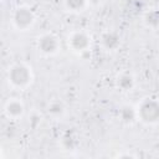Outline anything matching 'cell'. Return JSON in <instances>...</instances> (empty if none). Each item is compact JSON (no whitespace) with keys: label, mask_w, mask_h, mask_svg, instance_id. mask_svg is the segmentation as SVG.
<instances>
[{"label":"cell","mask_w":159,"mask_h":159,"mask_svg":"<svg viewBox=\"0 0 159 159\" xmlns=\"http://www.w3.org/2000/svg\"><path fill=\"white\" fill-rule=\"evenodd\" d=\"M36 46H37V50L42 55H45V56H53L60 50V41H58V39L53 34L45 32V34H42V35H40L37 37Z\"/></svg>","instance_id":"obj_5"},{"label":"cell","mask_w":159,"mask_h":159,"mask_svg":"<svg viewBox=\"0 0 159 159\" xmlns=\"http://www.w3.org/2000/svg\"><path fill=\"white\" fill-rule=\"evenodd\" d=\"M103 1H104V0H87L88 5H92V6H98V5H101Z\"/></svg>","instance_id":"obj_15"},{"label":"cell","mask_w":159,"mask_h":159,"mask_svg":"<svg viewBox=\"0 0 159 159\" xmlns=\"http://www.w3.org/2000/svg\"><path fill=\"white\" fill-rule=\"evenodd\" d=\"M7 82L12 88L16 89H26L34 80V75L31 68L22 63V62H17L14 63L9 67L7 70V75H6Z\"/></svg>","instance_id":"obj_1"},{"label":"cell","mask_w":159,"mask_h":159,"mask_svg":"<svg viewBox=\"0 0 159 159\" xmlns=\"http://www.w3.org/2000/svg\"><path fill=\"white\" fill-rule=\"evenodd\" d=\"M63 4L70 12H82L88 5L87 0H63Z\"/></svg>","instance_id":"obj_12"},{"label":"cell","mask_w":159,"mask_h":159,"mask_svg":"<svg viewBox=\"0 0 159 159\" xmlns=\"http://www.w3.org/2000/svg\"><path fill=\"white\" fill-rule=\"evenodd\" d=\"M40 122H41V118H40V117H36V114H32V116H31V120H30V123H31L32 125H35L34 123H36V125H37Z\"/></svg>","instance_id":"obj_14"},{"label":"cell","mask_w":159,"mask_h":159,"mask_svg":"<svg viewBox=\"0 0 159 159\" xmlns=\"http://www.w3.org/2000/svg\"><path fill=\"white\" fill-rule=\"evenodd\" d=\"M137 109V119L145 124H155L159 122V101L154 98L142 99Z\"/></svg>","instance_id":"obj_2"},{"label":"cell","mask_w":159,"mask_h":159,"mask_svg":"<svg viewBox=\"0 0 159 159\" xmlns=\"http://www.w3.org/2000/svg\"><path fill=\"white\" fill-rule=\"evenodd\" d=\"M4 114L11 120L20 119L25 113V104L20 98H9L4 104Z\"/></svg>","instance_id":"obj_6"},{"label":"cell","mask_w":159,"mask_h":159,"mask_svg":"<svg viewBox=\"0 0 159 159\" xmlns=\"http://www.w3.org/2000/svg\"><path fill=\"white\" fill-rule=\"evenodd\" d=\"M67 45L73 52L83 53V52H87L91 47V37L86 31L76 30L68 35Z\"/></svg>","instance_id":"obj_4"},{"label":"cell","mask_w":159,"mask_h":159,"mask_svg":"<svg viewBox=\"0 0 159 159\" xmlns=\"http://www.w3.org/2000/svg\"><path fill=\"white\" fill-rule=\"evenodd\" d=\"M47 112L52 118H62L66 113V107L61 101H52L47 106Z\"/></svg>","instance_id":"obj_11"},{"label":"cell","mask_w":159,"mask_h":159,"mask_svg":"<svg viewBox=\"0 0 159 159\" xmlns=\"http://www.w3.org/2000/svg\"><path fill=\"white\" fill-rule=\"evenodd\" d=\"M143 22L149 29H155L159 26V10L158 9H149L145 11L143 16Z\"/></svg>","instance_id":"obj_10"},{"label":"cell","mask_w":159,"mask_h":159,"mask_svg":"<svg viewBox=\"0 0 159 159\" xmlns=\"http://www.w3.org/2000/svg\"><path fill=\"white\" fill-rule=\"evenodd\" d=\"M101 43L107 51H116L120 46V36L114 30H107L101 36Z\"/></svg>","instance_id":"obj_7"},{"label":"cell","mask_w":159,"mask_h":159,"mask_svg":"<svg viewBox=\"0 0 159 159\" xmlns=\"http://www.w3.org/2000/svg\"><path fill=\"white\" fill-rule=\"evenodd\" d=\"M119 118H120V120L123 123L130 124L137 119V109L133 106L124 104L119 109Z\"/></svg>","instance_id":"obj_9"},{"label":"cell","mask_w":159,"mask_h":159,"mask_svg":"<svg viewBox=\"0 0 159 159\" xmlns=\"http://www.w3.org/2000/svg\"><path fill=\"white\" fill-rule=\"evenodd\" d=\"M61 145L66 150H75L77 148V145H78V140H77V138L75 137L73 133L67 132L61 138Z\"/></svg>","instance_id":"obj_13"},{"label":"cell","mask_w":159,"mask_h":159,"mask_svg":"<svg viewBox=\"0 0 159 159\" xmlns=\"http://www.w3.org/2000/svg\"><path fill=\"white\" fill-rule=\"evenodd\" d=\"M35 20L36 16L34 11L26 5H21L16 7L11 15L12 26L19 31H27L29 29H31L32 25L35 24Z\"/></svg>","instance_id":"obj_3"},{"label":"cell","mask_w":159,"mask_h":159,"mask_svg":"<svg viewBox=\"0 0 159 159\" xmlns=\"http://www.w3.org/2000/svg\"><path fill=\"white\" fill-rule=\"evenodd\" d=\"M135 80L134 76L129 72H122L116 78V87L123 92H129L134 88Z\"/></svg>","instance_id":"obj_8"}]
</instances>
